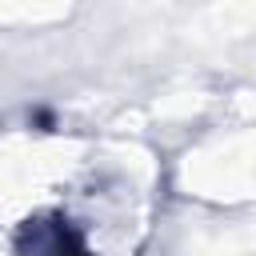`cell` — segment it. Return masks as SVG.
<instances>
[{
	"mask_svg": "<svg viewBox=\"0 0 256 256\" xmlns=\"http://www.w3.org/2000/svg\"><path fill=\"white\" fill-rule=\"evenodd\" d=\"M60 256H84L80 248H60Z\"/></svg>",
	"mask_w": 256,
	"mask_h": 256,
	"instance_id": "cell-1",
	"label": "cell"
}]
</instances>
